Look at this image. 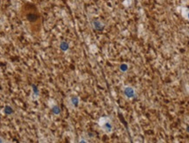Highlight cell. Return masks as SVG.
<instances>
[{"label": "cell", "instance_id": "9", "mask_svg": "<svg viewBox=\"0 0 189 143\" xmlns=\"http://www.w3.org/2000/svg\"><path fill=\"white\" fill-rule=\"evenodd\" d=\"M52 112L54 114L59 115L60 113V108L59 106H58V105H54L52 107Z\"/></svg>", "mask_w": 189, "mask_h": 143}, {"label": "cell", "instance_id": "12", "mask_svg": "<svg viewBox=\"0 0 189 143\" xmlns=\"http://www.w3.org/2000/svg\"><path fill=\"white\" fill-rule=\"evenodd\" d=\"M5 141L3 138H1V137H0V142H5Z\"/></svg>", "mask_w": 189, "mask_h": 143}, {"label": "cell", "instance_id": "3", "mask_svg": "<svg viewBox=\"0 0 189 143\" xmlns=\"http://www.w3.org/2000/svg\"><path fill=\"white\" fill-rule=\"evenodd\" d=\"M123 92H124V96L127 99H132L137 97V92H136V89L133 86L126 85L124 87Z\"/></svg>", "mask_w": 189, "mask_h": 143}, {"label": "cell", "instance_id": "1", "mask_svg": "<svg viewBox=\"0 0 189 143\" xmlns=\"http://www.w3.org/2000/svg\"><path fill=\"white\" fill-rule=\"evenodd\" d=\"M25 15L27 21L33 26L39 25L40 22V16L37 7L32 3H26L25 5Z\"/></svg>", "mask_w": 189, "mask_h": 143}, {"label": "cell", "instance_id": "5", "mask_svg": "<svg viewBox=\"0 0 189 143\" xmlns=\"http://www.w3.org/2000/svg\"><path fill=\"white\" fill-rule=\"evenodd\" d=\"M69 102H70V104L73 106V107H77L79 106V103H80V99H79V97H77V96H72L71 98H70V99H69Z\"/></svg>", "mask_w": 189, "mask_h": 143}, {"label": "cell", "instance_id": "2", "mask_svg": "<svg viewBox=\"0 0 189 143\" xmlns=\"http://www.w3.org/2000/svg\"><path fill=\"white\" fill-rule=\"evenodd\" d=\"M99 125L105 133L110 134L113 131V124H112V121L110 118L102 117L99 120Z\"/></svg>", "mask_w": 189, "mask_h": 143}, {"label": "cell", "instance_id": "6", "mask_svg": "<svg viewBox=\"0 0 189 143\" xmlns=\"http://www.w3.org/2000/svg\"><path fill=\"white\" fill-rule=\"evenodd\" d=\"M60 48L61 51L63 52H67L68 49H69V45L67 41H61L60 44Z\"/></svg>", "mask_w": 189, "mask_h": 143}, {"label": "cell", "instance_id": "11", "mask_svg": "<svg viewBox=\"0 0 189 143\" xmlns=\"http://www.w3.org/2000/svg\"><path fill=\"white\" fill-rule=\"evenodd\" d=\"M33 91H34V92H36L37 94L39 93V90H38V88L36 87V85H33Z\"/></svg>", "mask_w": 189, "mask_h": 143}, {"label": "cell", "instance_id": "4", "mask_svg": "<svg viewBox=\"0 0 189 143\" xmlns=\"http://www.w3.org/2000/svg\"><path fill=\"white\" fill-rule=\"evenodd\" d=\"M92 26L94 27V29H96V31H103L104 29V24L99 19H95L92 22Z\"/></svg>", "mask_w": 189, "mask_h": 143}, {"label": "cell", "instance_id": "10", "mask_svg": "<svg viewBox=\"0 0 189 143\" xmlns=\"http://www.w3.org/2000/svg\"><path fill=\"white\" fill-rule=\"evenodd\" d=\"M182 15L183 17L186 19L187 20L189 21V10L188 9H184L182 11Z\"/></svg>", "mask_w": 189, "mask_h": 143}, {"label": "cell", "instance_id": "7", "mask_svg": "<svg viewBox=\"0 0 189 143\" xmlns=\"http://www.w3.org/2000/svg\"><path fill=\"white\" fill-rule=\"evenodd\" d=\"M4 113L6 114V115H11L13 113V107L9 105H6L5 107H4Z\"/></svg>", "mask_w": 189, "mask_h": 143}, {"label": "cell", "instance_id": "13", "mask_svg": "<svg viewBox=\"0 0 189 143\" xmlns=\"http://www.w3.org/2000/svg\"><path fill=\"white\" fill-rule=\"evenodd\" d=\"M187 131L189 133V127H187Z\"/></svg>", "mask_w": 189, "mask_h": 143}, {"label": "cell", "instance_id": "8", "mask_svg": "<svg viewBox=\"0 0 189 143\" xmlns=\"http://www.w3.org/2000/svg\"><path fill=\"white\" fill-rule=\"evenodd\" d=\"M119 69H120V71L123 72H126L129 70V65L126 64V63H122L121 65H119Z\"/></svg>", "mask_w": 189, "mask_h": 143}]
</instances>
